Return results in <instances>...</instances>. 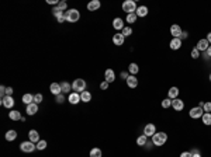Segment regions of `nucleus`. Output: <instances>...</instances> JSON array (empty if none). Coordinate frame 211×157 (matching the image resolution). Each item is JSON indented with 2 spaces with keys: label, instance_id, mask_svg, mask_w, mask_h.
Masks as SVG:
<instances>
[{
  "label": "nucleus",
  "instance_id": "nucleus-42",
  "mask_svg": "<svg viewBox=\"0 0 211 157\" xmlns=\"http://www.w3.org/2000/svg\"><path fill=\"white\" fill-rule=\"evenodd\" d=\"M11 94H13V88L11 87H6V95L11 97Z\"/></svg>",
  "mask_w": 211,
  "mask_h": 157
},
{
  "label": "nucleus",
  "instance_id": "nucleus-26",
  "mask_svg": "<svg viewBox=\"0 0 211 157\" xmlns=\"http://www.w3.org/2000/svg\"><path fill=\"white\" fill-rule=\"evenodd\" d=\"M8 117H10V119L11 121H18V119H21V114L18 112V111H11L10 114H8Z\"/></svg>",
  "mask_w": 211,
  "mask_h": 157
},
{
  "label": "nucleus",
  "instance_id": "nucleus-50",
  "mask_svg": "<svg viewBox=\"0 0 211 157\" xmlns=\"http://www.w3.org/2000/svg\"><path fill=\"white\" fill-rule=\"evenodd\" d=\"M205 52H207V55H208V56H211V45H210V47H208V49H207Z\"/></svg>",
  "mask_w": 211,
  "mask_h": 157
},
{
  "label": "nucleus",
  "instance_id": "nucleus-19",
  "mask_svg": "<svg viewBox=\"0 0 211 157\" xmlns=\"http://www.w3.org/2000/svg\"><path fill=\"white\" fill-rule=\"evenodd\" d=\"M68 100H69V102H71V104H78V102L80 101L82 98H80V95L78 94V93H71Z\"/></svg>",
  "mask_w": 211,
  "mask_h": 157
},
{
  "label": "nucleus",
  "instance_id": "nucleus-40",
  "mask_svg": "<svg viewBox=\"0 0 211 157\" xmlns=\"http://www.w3.org/2000/svg\"><path fill=\"white\" fill-rule=\"evenodd\" d=\"M204 112H211V102H204Z\"/></svg>",
  "mask_w": 211,
  "mask_h": 157
},
{
  "label": "nucleus",
  "instance_id": "nucleus-13",
  "mask_svg": "<svg viewBox=\"0 0 211 157\" xmlns=\"http://www.w3.org/2000/svg\"><path fill=\"white\" fill-rule=\"evenodd\" d=\"M49 88H51V93L54 95H59L62 93V87H61V84H58V83H52Z\"/></svg>",
  "mask_w": 211,
  "mask_h": 157
},
{
  "label": "nucleus",
  "instance_id": "nucleus-49",
  "mask_svg": "<svg viewBox=\"0 0 211 157\" xmlns=\"http://www.w3.org/2000/svg\"><path fill=\"white\" fill-rule=\"evenodd\" d=\"M187 34H189V32H182V37H180V39L187 38Z\"/></svg>",
  "mask_w": 211,
  "mask_h": 157
},
{
  "label": "nucleus",
  "instance_id": "nucleus-10",
  "mask_svg": "<svg viewBox=\"0 0 211 157\" xmlns=\"http://www.w3.org/2000/svg\"><path fill=\"white\" fill-rule=\"evenodd\" d=\"M124 39H125V37H124L122 34H114V37H113L114 45H117V47H121L122 44H124Z\"/></svg>",
  "mask_w": 211,
  "mask_h": 157
},
{
  "label": "nucleus",
  "instance_id": "nucleus-8",
  "mask_svg": "<svg viewBox=\"0 0 211 157\" xmlns=\"http://www.w3.org/2000/svg\"><path fill=\"white\" fill-rule=\"evenodd\" d=\"M182 32H183L182 28H180L179 25H176V24L170 27V34L173 35V38H180V37H182Z\"/></svg>",
  "mask_w": 211,
  "mask_h": 157
},
{
  "label": "nucleus",
  "instance_id": "nucleus-2",
  "mask_svg": "<svg viewBox=\"0 0 211 157\" xmlns=\"http://www.w3.org/2000/svg\"><path fill=\"white\" fill-rule=\"evenodd\" d=\"M72 88L75 90V93H83V91H86V81L83 78H76L73 81Z\"/></svg>",
  "mask_w": 211,
  "mask_h": 157
},
{
  "label": "nucleus",
  "instance_id": "nucleus-17",
  "mask_svg": "<svg viewBox=\"0 0 211 157\" xmlns=\"http://www.w3.org/2000/svg\"><path fill=\"white\" fill-rule=\"evenodd\" d=\"M208 47H210V44H208V41H207V39H200L196 48H197L198 51H207V49H208Z\"/></svg>",
  "mask_w": 211,
  "mask_h": 157
},
{
  "label": "nucleus",
  "instance_id": "nucleus-30",
  "mask_svg": "<svg viewBox=\"0 0 211 157\" xmlns=\"http://www.w3.org/2000/svg\"><path fill=\"white\" fill-rule=\"evenodd\" d=\"M33 101H34V95H31V94H24L23 95V102H24V104L28 105V104H31Z\"/></svg>",
  "mask_w": 211,
  "mask_h": 157
},
{
  "label": "nucleus",
  "instance_id": "nucleus-44",
  "mask_svg": "<svg viewBox=\"0 0 211 157\" xmlns=\"http://www.w3.org/2000/svg\"><path fill=\"white\" fill-rule=\"evenodd\" d=\"M107 87H108V83H107V81H103V83L100 84V88H101V90H107Z\"/></svg>",
  "mask_w": 211,
  "mask_h": 157
},
{
  "label": "nucleus",
  "instance_id": "nucleus-11",
  "mask_svg": "<svg viewBox=\"0 0 211 157\" xmlns=\"http://www.w3.org/2000/svg\"><path fill=\"white\" fill-rule=\"evenodd\" d=\"M172 107L176 111H182L184 108V102L182 100H179V98H175V100H172Z\"/></svg>",
  "mask_w": 211,
  "mask_h": 157
},
{
  "label": "nucleus",
  "instance_id": "nucleus-21",
  "mask_svg": "<svg viewBox=\"0 0 211 157\" xmlns=\"http://www.w3.org/2000/svg\"><path fill=\"white\" fill-rule=\"evenodd\" d=\"M180 47H182V39H180V38H173L170 41V48H172V49H175V51H176V49H179Z\"/></svg>",
  "mask_w": 211,
  "mask_h": 157
},
{
  "label": "nucleus",
  "instance_id": "nucleus-43",
  "mask_svg": "<svg viewBox=\"0 0 211 157\" xmlns=\"http://www.w3.org/2000/svg\"><path fill=\"white\" fill-rule=\"evenodd\" d=\"M180 157H193V154H191L190 151H183V153L180 154Z\"/></svg>",
  "mask_w": 211,
  "mask_h": 157
},
{
  "label": "nucleus",
  "instance_id": "nucleus-4",
  "mask_svg": "<svg viewBox=\"0 0 211 157\" xmlns=\"http://www.w3.org/2000/svg\"><path fill=\"white\" fill-rule=\"evenodd\" d=\"M137 4H135V1H132V0H127V1H124L122 3V10L127 13V14H132L134 11H137Z\"/></svg>",
  "mask_w": 211,
  "mask_h": 157
},
{
  "label": "nucleus",
  "instance_id": "nucleus-20",
  "mask_svg": "<svg viewBox=\"0 0 211 157\" xmlns=\"http://www.w3.org/2000/svg\"><path fill=\"white\" fill-rule=\"evenodd\" d=\"M28 136H30V142H33V143H38L40 142V135H38V132L37 131H30V133H28Z\"/></svg>",
  "mask_w": 211,
  "mask_h": 157
},
{
  "label": "nucleus",
  "instance_id": "nucleus-54",
  "mask_svg": "<svg viewBox=\"0 0 211 157\" xmlns=\"http://www.w3.org/2000/svg\"><path fill=\"white\" fill-rule=\"evenodd\" d=\"M210 80H211V74H210Z\"/></svg>",
  "mask_w": 211,
  "mask_h": 157
},
{
  "label": "nucleus",
  "instance_id": "nucleus-28",
  "mask_svg": "<svg viewBox=\"0 0 211 157\" xmlns=\"http://www.w3.org/2000/svg\"><path fill=\"white\" fill-rule=\"evenodd\" d=\"M80 98H82V101L89 102L92 100V94H90L89 91H83V93H80Z\"/></svg>",
  "mask_w": 211,
  "mask_h": 157
},
{
  "label": "nucleus",
  "instance_id": "nucleus-15",
  "mask_svg": "<svg viewBox=\"0 0 211 157\" xmlns=\"http://www.w3.org/2000/svg\"><path fill=\"white\" fill-rule=\"evenodd\" d=\"M100 1L99 0H92V1H89L87 3V10H90V11H94V10H99L100 8Z\"/></svg>",
  "mask_w": 211,
  "mask_h": 157
},
{
  "label": "nucleus",
  "instance_id": "nucleus-23",
  "mask_svg": "<svg viewBox=\"0 0 211 157\" xmlns=\"http://www.w3.org/2000/svg\"><path fill=\"white\" fill-rule=\"evenodd\" d=\"M168 95H169V98H170V100H175V98H177L179 88H177V87H172L170 90H169V93H168Z\"/></svg>",
  "mask_w": 211,
  "mask_h": 157
},
{
  "label": "nucleus",
  "instance_id": "nucleus-39",
  "mask_svg": "<svg viewBox=\"0 0 211 157\" xmlns=\"http://www.w3.org/2000/svg\"><path fill=\"white\" fill-rule=\"evenodd\" d=\"M34 102H35V104L42 102V94H35L34 95Z\"/></svg>",
  "mask_w": 211,
  "mask_h": 157
},
{
  "label": "nucleus",
  "instance_id": "nucleus-16",
  "mask_svg": "<svg viewBox=\"0 0 211 157\" xmlns=\"http://www.w3.org/2000/svg\"><path fill=\"white\" fill-rule=\"evenodd\" d=\"M104 74H106V81H107V83H113L114 80H115V73H114V70H111V69H107Z\"/></svg>",
  "mask_w": 211,
  "mask_h": 157
},
{
  "label": "nucleus",
  "instance_id": "nucleus-46",
  "mask_svg": "<svg viewBox=\"0 0 211 157\" xmlns=\"http://www.w3.org/2000/svg\"><path fill=\"white\" fill-rule=\"evenodd\" d=\"M57 20H58V23H64V21H65V20H66L65 14H64V16H61V17H58Z\"/></svg>",
  "mask_w": 211,
  "mask_h": 157
},
{
  "label": "nucleus",
  "instance_id": "nucleus-47",
  "mask_svg": "<svg viewBox=\"0 0 211 157\" xmlns=\"http://www.w3.org/2000/svg\"><path fill=\"white\" fill-rule=\"evenodd\" d=\"M121 77L127 80V78H128V73H127V72H121Z\"/></svg>",
  "mask_w": 211,
  "mask_h": 157
},
{
  "label": "nucleus",
  "instance_id": "nucleus-36",
  "mask_svg": "<svg viewBox=\"0 0 211 157\" xmlns=\"http://www.w3.org/2000/svg\"><path fill=\"white\" fill-rule=\"evenodd\" d=\"M162 107L163 108H169V107H172V100L170 98H165L162 101Z\"/></svg>",
  "mask_w": 211,
  "mask_h": 157
},
{
  "label": "nucleus",
  "instance_id": "nucleus-52",
  "mask_svg": "<svg viewBox=\"0 0 211 157\" xmlns=\"http://www.w3.org/2000/svg\"><path fill=\"white\" fill-rule=\"evenodd\" d=\"M190 153H191V154H196V153H198V150H197V149H193L191 151H190Z\"/></svg>",
  "mask_w": 211,
  "mask_h": 157
},
{
  "label": "nucleus",
  "instance_id": "nucleus-35",
  "mask_svg": "<svg viewBox=\"0 0 211 157\" xmlns=\"http://www.w3.org/2000/svg\"><path fill=\"white\" fill-rule=\"evenodd\" d=\"M121 34L124 37H130L131 34H132V30H131V27H124V30L121 31Z\"/></svg>",
  "mask_w": 211,
  "mask_h": 157
},
{
  "label": "nucleus",
  "instance_id": "nucleus-12",
  "mask_svg": "<svg viewBox=\"0 0 211 157\" xmlns=\"http://www.w3.org/2000/svg\"><path fill=\"white\" fill-rule=\"evenodd\" d=\"M37 112H38V104L31 102V104L27 105V114H28V115H34V114H37Z\"/></svg>",
  "mask_w": 211,
  "mask_h": 157
},
{
  "label": "nucleus",
  "instance_id": "nucleus-38",
  "mask_svg": "<svg viewBox=\"0 0 211 157\" xmlns=\"http://www.w3.org/2000/svg\"><path fill=\"white\" fill-rule=\"evenodd\" d=\"M198 56H200V51H198L197 48H194V49L191 51V58H193V59H197Z\"/></svg>",
  "mask_w": 211,
  "mask_h": 157
},
{
  "label": "nucleus",
  "instance_id": "nucleus-1",
  "mask_svg": "<svg viewBox=\"0 0 211 157\" xmlns=\"http://www.w3.org/2000/svg\"><path fill=\"white\" fill-rule=\"evenodd\" d=\"M166 140H168V135L165 132H156L152 136V142H154L155 146H162L166 143Z\"/></svg>",
  "mask_w": 211,
  "mask_h": 157
},
{
  "label": "nucleus",
  "instance_id": "nucleus-53",
  "mask_svg": "<svg viewBox=\"0 0 211 157\" xmlns=\"http://www.w3.org/2000/svg\"><path fill=\"white\" fill-rule=\"evenodd\" d=\"M193 157H201V156H200V153H196V154H193Z\"/></svg>",
  "mask_w": 211,
  "mask_h": 157
},
{
  "label": "nucleus",
  "instance_id": "nucleus-18",
  "mask_svg": "<svg viewBox=\"0 0 211 157\" xmlns=\"http://www.w3.org/2000/svg\"><path fill=\"white\" fill-rule=\"evenodd\" d=\"M113 27L115 28V30H118V31H120V30L122 31V30H124V21H122V18H118V17H117V18H114Z\"/></svg>",
  "mask_w": 211,
  "mask_h": 157
},
{
  "label": "nucleus",
  "instance_id": "nucleus-41",
  "mask_svg": "<svg viewBox=\"0 0 211 157\" xmlns=\"http://www.w3.org/2000/svg\"><path fill=\"white\" fill-rule=\"evenodd\" d=\"M58 7L61 8L62 11H65V10H66V7H68V4H66L65 1H59V4H58Z\"/></svg>",
  "mask_w": 211,
  "mask_h": 157
},
{
  "label": "nucleus",
  "instance_id": "nucleus-45",
  "mask_svg": "<svg viewBox=\"0 0 211 157\" xmlns=\"http://www.w3.org/2000/svg\"><path fill=\"white\" fill-rule=\"evenodd\" d=\"M57 101L61 104V102H64V95L62 94H59V95H57Z\"/></svg>",
  "mask_w": 211,
  "mask_h": 157
},
{
  "label": "nucleus",
  "instance_id": "nucleus-29",
  "mask_svg": "<svg viewBox=\"0 0 211 157\" xmlns=\"http://www.w3.org/2000/svg\"><path fill=\"white\" fill-rule=\"evenodd\" d=\"M61 87H62V93H64V94H68V93L71 91V88H72V86H71L68 81L62 83V84H61Z\"/></svg>",
  "mask_w": 211,
  "mask_h": 157
},
{
  "label": "nucleus",
  "instance_id": "nucleus-22",
  "mask_svg": "<svg viewBox=\"0 0 211 157\" xmlns=\"http://www.w3.org/2000/svg\"><path fill=\"white\" fill-rule=\"evenodd\" d=\"M135 14L138 17H145L146 14H148V7H145V6H141V7L137 8V11H135Z\"/></svg>",
  "mask_w": 211,
  "mask_h": 157
},
{
  "label": "nucleus",
  "instance_id": "nucleus-3",
  "mask_svg": "<svg viewBox=\"0 0 211 157\" xmlns=\"http://www.w3.org/2000/svg\"><path fill=\"white\" fill-rule=\"evenodd\" d=\"M65 17H66V21L69 23H76L79 18H80V14L76 8H72V10H68L65 13Z\"/></svg>",
  "mask_w": 211,
  "mask_h": 157
},
{
  "label": "nucleus",
  "instance_id": "nucleus-7",
  "mask_svg": "<svg viewBox=\"0 0 211 157\" xmlns=\"http://www.w3.org/2000/svg\"><path fill=\"white\" fill-rule=\"evenodd\" d=\"M155 133H156V131H155V125H154V124H148V125L144 128V135H145L146 138H149V136L152 138Z\"/></svg>",
  "mask_w": 211,
  "mask_h": 157
},
{
  "label": "nucleus",
  "instance_id": "nucleus-37",
  "mask_svg": "<svg viewBox=\"0 0 211 157\" xmlns=\"http://www.w3.org/2000/svg\"><path fill=\"white\" fill-rule=\"evenodd\" d=\"M45 147H47V142H45V140H40V142H38L37 149H38V150H44Z\"/></svg>",
  "mask_w": 211,
  "mask_h": 157
},
{
  "label": "nucleus",
  "instance_id": "nucleus-9",
  "mask_svg": "<svg viewBox=\"0 0 211 157\" xmlns=\"http://www.w3.org/2000/svg\"><path fill=\"white\" fill-rule=\"evenodd\" d=\"M1 105H3V107H6V108H11V107L14 105V100H13V97H8V95H6L4 98H1Z\"/></svg>",
  "mask_w": 211,
  "mask_h": 157
},
{
  "label": "nucleus",
  "instance_id": "nucleus-51",
  "mask_svg": "<svg viewBox=\"0 0 211 157\" xmlns=\"http://www.w3.org/2000/svg\"><path fill=\"white\" fill-rule=\"evenodd\" d=\"M205 39L208 41V44H211V32H210V34H208V35H207V38H205Z\"/></svg>",
  "mask_w": 211,
  "mask_h": 157
},
{
  "label": "nucleus",
  "instance_id": "nucleus-5",
  "mask_svg": "<svg viewBox=\"0 0 211 157\" xmlns=\"http://www.w3.org/2000/svg\"><path fill=\"white\" fill-rule=\"evenodd\" d=\"M20 149L23 150L24 153H31V151H34V150L37 149V146L34 144L33 142H23L20 144Z\"/></svg>",
  "mask_w": 211,
  "mask_h": 157
},
{
  "label": "nucleus",
  "instance_id": "nucleus-27",
  "mask_svg": "<svg viewBox=\"0 0 211 157\" xmlns=\"http://www.w3.org/2000/svg\"><path fill=\"white\" fill-rule=\"evenodd\" d=\"M16 138H17V132H16V131H8L7 133H6V140H8V142L14 140Z\"/></svg>",
  "mask_w": 211,
  "mask_h": 157
},
{
  "label": "nucleus",
  "instance_id": "nucleus-34",
  "mask_svg": "<svg viewBox=\"0 0 211 157\" xmlns=\"http://www.w3.org/2000/svg\"><path fill=\"white\" fill-rule=\"evenodd\" d=\"M137 14L135 13H132V14H127V23H130V24H132V23H135V20H137Z\"/></svg>",
  "mask_w": 211,
  "mask_h": 157
},
{
  "label": "nucleus",
  "instance_id": "nucleus-6",
  "mask_svg": "<svg viewBox=\"0 0 211 157\" xmlns=\"http://www.w3.org/2000/svg\"><path fill=\"white\" fill-rule=\"evenodd\" d=\"M190 117L193 118V119H197V118H201L204 114V110L201 108V107H194V108H191L190 110Z\"/></svg>",
  "mask_w": 211,
  "mask_h": 157
},
{
  "label": "nucleus",
  "instance_id": "nucleus-14",
  "mask_svg": "<svg viewBox=\"0 0 211 157\" xmlns=\"http://www.w3.org/2000/svg\"><path fill=\"white\" fill-rule=\"evenodd\" d=\"M127 84H128L130 88H135V87L138 86V78L131 74V76H128V78H127Z\"/></svg>",
  "mask_w": 211,
  "mask_h": 157
},
{
  "label": "nucleus",
  "instance_id": "nucleus-32",
  "mask_svg": "<svg viewBox=\"0 0 211 157\" xmlns=\"http://www.w3.org/2000/svg\"><path fill=\"white\" fill-rule=\"evenodd\" d=\"M90 157H101V150L94 147V149L90 150Z\"/></svg>",
  "mask_w": 211,
  "mask_h": 157
},
{
  "label": "nucleus",
  "instance_id": "nucleus-48",
  "mask_svg": "<svg viewBox=\"0 0 211 157\" xmlns=\"http://www.w3.org/2000/svg\"><path fill=\"white\" fill-rule=\"evenodd\" d=\"M48 3H49V4H54V6H55V4H59V1H58V0H48Z\"/></svg>",
  "mask_w": 211,
  "mask_h": 157
},
{
  "label": "nucleus",
  "instance_id": "nucleus-33",
  "mask_svg": "<svg viewBox=\"0 0 211 157\" xmlns=\"http://www.w3.org/2000/svg\"><path fill=\"white\" fill-rule=\"evenodd\" d=\"M52 13H54V16L57 17V18H58V17H61V16H64V14H65V13H64V11H62L61 8L58 7V6H57V7L52 8Z\"/></svg>",
  "mask_w": 211,
  "mask_h": 157
},
{
  "label": "nucleus",
  "instance_id": "nucleus-31",
  "mask_svg": "<svg viewBox=\"0 0 211 157\" xmlns=\"http://www.w3.org/2000/svg\"><path fill=\"white\" fill-rule=\"evenodd\" d=\"M146 142H148L146 140V136L145 135H141L138 139H137V144H138V146H145Z\"/></svg>",
  "mask_w": 211,
  "mask_h": 157
},
{
  "label": "nucleus",
  "instance_id": "nucleus-24",
  "mask_svg": "<svg viewBox=\"0 0 211 157\" xmlns=\"http://www.w3.org/2000/svg\"><path fill=\"white\" fill-rule=\"evenodd\" d=\"M201 119H203L204 125H211V112H204Z\"/></svg>",
  "mask_w": 211,
  "mask_h": 157
},
{
  "label": "nucleus",
  "instance_id": "nucleus-25",
  "mask_svg": "<svg viewBox=\"0 0 211 157\" xmlns=\"http://www.w3.org/2000/svg\"><path fill=\"white\" fill-rule=\"evenodd\" d=\"M128 70H130V73L132 74V76H135V74L139 72L138 65H137V63H131L130 66H128Z\"/></svg>",
  "mask_w": 211,
  "mask_h": 157
}]
</instances>
